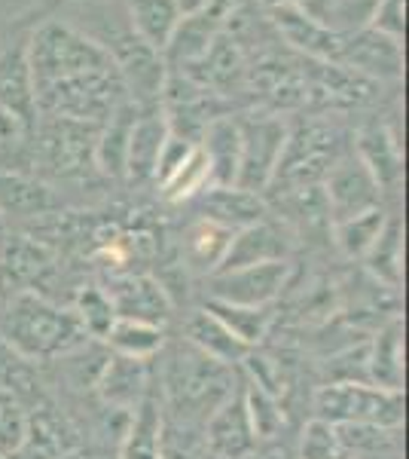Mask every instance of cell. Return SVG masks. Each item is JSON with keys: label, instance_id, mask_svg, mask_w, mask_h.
<instances>
[{"label": "cell", "instance_id": "35", "mask_svg": "<svg viewBox=\"0 0 409 459\" xmlns=\"http://www.w3.org/2000/svg\"><path fill=\"white\" fill-rule=\"evenodd\" d=\"M73 316H77L80 328L89 340H104L107 331L114 328L116 313H114V303H110L107 291L98 285H83L73 298Z\"/></svg>", "mask_w": 409, "mask_h": 459}, {"label": "cell", "instance_id": "4", "mask_svg": "<svg viewBox=\"0 0 409 459\" xmlns=\"http://www.w3.org/2000/svg\"><path fill=\"white\" fill-rule=\"evenodd\" d=\"M311 407L318 420L333 426H370L391 432L404 426V392L373 383H324Z\"/></svg>", "mask_w": 409, "mask_h": 459}, {"label": "cell", "instance_id": "1", "mask_svg": "<svg viewBox=\"0 0 409 459\" xmlns=\"http://www.w3.org/2000/svg\"><path fill=\"white\" fill-rule=\"evenodd\" d=\"M0 340L25 361H49L86 346L71 309L55 307L40 291H19L0 303Z\"/></svg>", "mask_w": 409, "mask_h": 459}, {"label": "cell", "instance_id": "2", "mask_svg": "<svg viewBox=\"0 0 409 459\" xmlns=\"http://www.w3.org/2000/svg\"><path fill=\"white\" fill-rule=\"evenodd\" d=\"M28 62H31L34 92L58 80H71L89 71L110 68L114 58L98 40H92L80 25L58 16L37 22L28 37Z\"/></svg>", "mask_w": 409, "mask_h": 459}, {"label": "cell", "instance_id": "43", "mask_svg": "<svg viewBox=\"0 0 409 459\" xmlns=\"http://www.w3.org/2000/svg\"><path fill=\"white\" fill-rule=\"evenodd\" d=\"M0 230H4V221H0Z\"/></svg>", "mask_w": 409, "mask_h": 459}, {"label": "cell", "instance_id": "13", "mask_svg": "<svg viewBox=\"0 0 409 459\" xmlns=\"http://www.w3.org/2000/svg\"><path fill=\"white\" fill-rule=\"evenodd\" d=\"M28 28H13V37L0 47V108H10L37 123L34 77L28 62Z\"/></svg>", "mask_w": 409, "mask_h": 459}, {"label": "cell", "instance_id": "6", "mask_svg": "<svg viewBox=\"0 0 409 459\" xmlns=\"http://www.w3.org/2000/svg\"><path fill=\"white\" fill-rule=\"evenodd\" d=\"M324 205L330 224L354 214H363L382 205V190L367 172V166L358 160L354 151H345L342 157L327 169L324 175Z\"/></svg>", "mask_w": 409, "mask_h": 459}, {"label": "cell", "instance_id": "31", "mask_svg": "<svg viewBox=\"0 0 409 459\" xmlns=\"http://www.w3.org/2000/svg\"><path fill=\"white\" fill-rule=\"evenodd\" d=\"M367 270L373 273L376 282L385 288H400V273H404V227L397 214H388L382 233L373 242V248L363 257Z\"/></svg>", "mask_w": 409, "mask_h": 459}, {"label": "cell", "instance_id": "42", "mask_svg": "<svg viewBox=\"0 0 409 459\" xmlns=\"http://www.w3.org/2000/svg\"><path fill=\"white\" fill-rule=\"evenodd\" d=\"M0 459H10V456H4V454H0Z\"/></svg>", "mask_w": 409, "mask_h": 459}, {"label": "cell", "instance_id": "36", "mask_svg": "<svg viewBox=\"0 0 409 459\" xmlns=\"http://www.w3.org/2000/svg\"><path fill=\"white\" fill-rule=\"evenodd\" d=\"M296 459H348V450H345V441H342L339 426L311 417L300 432Z\"/></svg>", "mask_w": 409, "mask_h": 459}, {"label": "cell", "instance_id": "21", "mask_svg": "<svg viewBox=\"0 0 409 459\" xmlns=\"http://www.w3.org/2000/svg\"><path fill=\"white\" fill-rule=\"evenodd\" d=\"M183 343H190L196 352H202L205 359L217 361V365L229 368V365H242L244 355L251 350L242 343V340L233 337V331L214 318L208 309H196L187 322H183Z\"/></svg>", "mask_w": 409, "mask_h": 459}, {"label": "cell", "instance_id": "27", "mask_svg": "<svg viewBox=\"0 0 409 459\" xmlns=\"http://www.w3.org/2000/svg\"><path fill=\"white\" fill-rule=\"evenodd\" d=\"M37 166V123L0 108V172H28Z\"/></svg>", "mask_w": 409, "mask_h": 459}, {"label": "cell", "instance_id": "44", "mask_svg": "<svg viewBox=\"0 0 409 459\" xmlns=\"http://www.w3.org/2000/svg\"><path fill=\"white\" fill-rule=\"evenodd\" d=\"M348 459H358V456H348Z\"/></svg>", "mask_w": 409, "mask_h": 459}, {"label": "cell", "instance_id": "20", "mask_svg": "<svg viewBox=\"0 0 409 459\" xmlns=\"http://www.w3.org/2000/svg\"><path fill=\"white\" fill-rule=\"evenodd\" d=\"M208 172H211V187H235V175H239V153H242V135L239 120L233 117H217L202 129L199 138Z\"/></svg>", "mask_w": 409, "mask_h": 459}, {"label": "cell", "instance_id": "12", "mask_svg": "<svg viewBox=\"0 0 409 459\" xmlns=\"http://www.w3.org/2000/svg\"><path fill=\"white\" fill-rule=\"evenodd\" d=\"M290 251H294V242H290L287 230L272 221L266 214L257 224L235 230L233 242L226 248V257L217 266V273L226 270H242V266H257V264H275V261H290Z\"/></svg>", "mask_w": 409, "mask_h": 459}, {"label": "cell", "instance_id": "15", "mask_svg": "<svg viewBox=\"0 0 409 459\" xmlns=\"http://www.w3.org/2000/svg\"><path fill=\"white\" fill-rule=\"evenodd\" d=\"M358 153V160L367 166V172L373 175L379 190L385 194H397L400 175H404V153H400L397 135L388 129V123L370 120L358 129V142L352 147Z\"/></svg>", "mask_w": 409, "mask_h": 459}, {"label": "cell", "instance_id": "9", "mask_svg": "<svg viewBox=\"0 0 409 459\" xmlns=\"http://www.w3.org/2000/svg\"><path fill=\"white\" fill-rule=\"evenodd\" d=\"M104 291H107L110 303H114L116 318H135V322H150L166 328L171 313H175V303H171L168 291L153 276H141V273L114 276Z\"/></svg>", "mask_w": 409, "mask_h": 459}, {"label": "cell", "instance_id": "11", "mask_svg": "<svg viewBox=\"0 0 409 459\" xmlns=\"http://www.w3.org/2000/svg\"><path fill=\"white\" fill-rule=\"evenodd\" d=\"M52 266V251L31 236L0 239V303L19 291H37V282Z\"/></svg>", "mask_w": 409, "mask_h": 459}, {"label": "cell", "instance_id": "39", "mask_svg": "<svg viewBox=\"0 0 409 459\" xmlns=\"http://www.w3.org/2000/svg\"><path fill=\"white\" fill-rule=\"evenodd\" d=\"M177 13H181V19H190V16H202L208 13V6H211V0H175Z\"/></svg>", "mask_w": 409, "mask_h": 459}, {"label": "cell", "instance_id": "22", "mask_svg": "<svg viewBox=\"0 0 409 459\" xmlns=\"http://www.w3.org/2000/svg\"><path fill=\"white\" fill-rule=\"evenodd\" d=\"M233 242V230L211 224L205 218H196L192 224L183 230L181 236V261L183 270L196 273V276H214L217 266L226 257V248Z\"/></svg>", "mask_w": 409, "mask_h": 459}, {"label": "cell", "instance_id": "14", "mask_svg": "<svg viewBox=\"0 0 409 459\" xmlns=\"http://www.w3.org/2000/svg\"><path fill=\"white\" fill-rule=\"evenodd\" d=\"M62 205L55 184L28 172H0V221H37L62 212Z\"/></svg>", "mask_w": 409, "mask_h": 459}, {"label": "cell", "instance_id": "19", "mask_svg": "<svg viewBox=\"0 0 409 459\" xmlns=\"http://www.w3.org/2000/svg\"><path fill=\"white\" fill-rule=\"evenodd\" d=\"M196 218H205L211 224H220L226 230H244L257 221H263L269 209H266L263 196L248 194L242 187H205L196 199H190Z\"/></svg>", "mask_w": 409, "mask_h": 459}, {"label": "cell", "instance_id": "41", "mask_svg": "<svg viewBox=\"0 0 409 459\" xmlns=\"http://www.w3.org/2000/svg\"><path fill=\"white\" fill-rule=\"evenodd\" d=\"M266 459H287L285 454H281V450H272V454L269 456H266Z\"/></svg>", "mask_w": 409, "mask_h": 459}, {"label": "cell", "instance_id": "8", "mask_svg": "<svg viewBox=\"0 0 409 459\" xmlns=\"http://www.w3.org/2000/svg\"><path fill=\"white\" fill-rule=\"evenodd\" d=\"M337 65L373 80H400L404 74V43L373 31V28H358L352 34H342Z\"/></svg>", "mask_w": 409, "mask_h": 459}, {"label": "cell", "instance_id": "7", "mask_svg": "<svg viewBox=\"0 0 409 459\" xmlns=\"http://www.w3.org/2000/svg\"><path fill=\"white\" fill-rule=\"evenodd\" d=\"M294 266L290 261L242 266L208 276V298L223 303H242V307H272L278 294L285 291Z\"/></svg>", "mask_w": 409, "mask_h": 459}, {"label": "cell", "instance_id": "38", "mask_svg": "<svg viewBox=\"0 0 409 459\" xmlns=\"http://www.w3.org/2000/svg\"><path fill=\"white\" fill-rule=\"evenodd\" d=\"M373 31L391 37V40L404 43V31H406V0H376V10L370 16V25Z\"/></svg>", "mask_w": 409, "mask_h": 459}, {"label": "cell", "instance_id": "34", "mask_svg": "<svg viewBox=\"0 0 409 459\" xmlns=\"http://www.w3.org/2000/svg\"><path fill=\"white\" fill-rule=\"evenodd\" d=\"M242 398H244V411H248V423L251 432H254V441H272L281 435L285 429V411H281V402L275 395H269L266 389H260L257 383L244 380L242 386Z\"/></svg>", "mask_w": 409, "mask_h": 459}, {"label": "cell", "instance_id": "37", "mask_svg": "<svg viewBox=\"0 0 409 459\" xmlns=\"http://www.w3.org/2000/svg\"><path fill=\"white\" fill-rule=\"evenodd\" d=\"M28 420L31 417L25 413L19 398L0 386V454L4 456H13L25 444Z\"/></svg>", "mask_w": 409, "mask_h": 459}, {"label": "cell", "instance_id": "24", "mask_svg": "<svg viewBox=\"0 0 409 459\" xmlns=\"http://www.w3.org/2000/svg\"><path fill=\"white\" fill-rule=\"evenodd\" d=\"M120 459H166V423H162V407L153 395H147L125 426Z\"/></svg>", "mask_w": 409, "mask_h": 459}, {"label": "cell", "instance_id": "23", "mask_svg": "<svg viewBox=\"0 0 409 459\" xmlns=\"http://www.w3.org/2000/svg\"><path fill=\"white\" fill-rule=\"evenodd\" d=\"M367 380L373 386L404 392V322L397 316L367 343Z\"/></svg>", "mask_w": 409, "mask_h": 459}, {"label": "cell", "instance_id": "17", "mask_svg": "<svg viewBox=\"0 0 409 459\" xmlns=\"http://www.w3.org/2000/svg\"><path fill=\"white\" fill-rule=\"evenodd\" d=\"M269 16H272V25L278 28V34L285 37L290 47H296L309 58H318V62L337 65L342 34L324 28L321 22H315L306 10H300V6H294V4L269 6Z\"/></svg>", "mask_w": 409, "mask_h": 459}, {"label": "cell", "instance_id": "30", "mask_svg": "<svg viewBox=\"0 0 409 459\" xmlns=\"http://www.w3.org/2000/svg\"><path fill=\"white\" fill-rule=\"evenodd\" d=\"M104 343L110 346L114 355L150 361L153 355H159L162 346H166V328L150 325V322H135V318H116L114 328L104 337Z\"/></svg>", "mask_w": 409, "mask_h": 459}, {"label": "cell", "instance_id": "16", "mask_svg": "<svg viewBox=\"0 0 409 459\" xmlns=\"http://www.w3.org/2000/svg\"><path fill=\"white\" fill-rule=\"evenodd\" d=\"M168 132L171 129H168V120H166V114H162V108L138 110L135 123H132V132H129L123 181H129L132 187L153 184L156 160H159V151H162V144H166Z\"/></svg>", "mask_w": 409, "mask_h": 459}, {"label": "cell", "instance_id": "32", "mask_svg": "<svg viewBox=\"0 0 409 459\" xmlns=\"http://www.w3.org/2000/svg\"><path fill=\"white\" fill-rule=\"evenodd\" d=\"M385 221H388L385 205L370 209L363 214H354V218L337 221V224H330L333 242H337V248L348 257V261H363L367 251L373 248V242L379 239V233H382Z\"/></svg>", "mask_w": 409, "mask_h": 459}, {"label": "cell", "instance_id": "25", "mask_svg": "<svg viewBox=\"0 0 409 459\" xmlns=\"http://www.w3.org/2000/svg\"><path fill=\"white\" fill-rule=\"evenodd\" d=\"M220 34V19L211 16V13H202V16H190V19H181L171 34L168 47L162 49V62L166 68H181V71H190L192 65L202 58L211 43L217 40Z\"/></svg>", "mask_w": 409, "mask_h": 459}, {"label": "cell", "instance_id": "18", "mask_svg": "<svg viewBox=\"0 0 409 459\" xmlns=\"http://www.w3.org/2000/svg\"><path fill=\"white\" fill-rule=\"evenodd\" d=\"M95 389H98L104 404L132 413L147 395H150V371H147V361L125 359V355L110 352L107 359H104L98 377H95Z\"/></svg>", "mask_w": 409, "mask_h": 459}, {"label": "cell", "instance_id": "33", "mask_svg": "<svg viewBox=\"0 0 409 459\" xmlns=\"http://www.w3.org/2000/svg\"><path fill=\"white\" fill-rule=\"evenodd\" d=\"M205 187H211V172H208V160L202 153V147H192L190 157L181 162V166L171 172L166 181L156 184L159 196L166 199L168 205H183L190 199H196Z\"/></svg>", "mask_w": 409, "mask_h": 459}, {"label": "cell", "instance_id": "29", "mask_svg": "<svg viewBox=\"0 0 409 459\" xmlns=\"http://www.w3.org/2000/svg\"><path fill=\"white\" fill-rule=\"evenodd\" d=\"M205 309L214 318H220L235 340H242L248 350H257L260 343L269 334L275 316L272 307H242V303H223V300H205Z\"/></svg>", "mask_w": 409, "mask_h": 459}, {"label": "cell", "instance_id": "5", "mask_svg": "<svg viewBox=\"0 0 409 459\" xmlns=\"http://www.w3.org/2000/svg\"><path fill=\"white\" fill-rule=\"evenodd\" d=\"M290 126L281 117L272 114H251L239 120L242 135V153H239V175H235V187L248 190V194L263 196L272 187L275 169L281 162L287 144Z\"/></svg>", "mask_w": 409, "mask_h": 459}, {"label": "cell", "instance_id": "28", "mask_svg": "<svg viewBox=\"0 0 409 459\" xmlns=\"http://www.w3.org/2000/svg\"><path fill=\"white\" fill-rule=\"evenodd\" d=\"M125 16H129L132 31L159 56L168 47L177 22H181L175 0H129L125 4Z\"/></svg>", "mask_w": 409, "mask_h": 459}, {"label": "cell", "instance_id": "26", "mask_svg": "<svg viewBox=\"0 0 409 459\" xmlns=\"http://www.w3.org/2000/svg\"><path fill=\"white\" fill-rule=\"evenodd\" d=\"M138 110L132 101H125L110 114V120L101 126L98 142H95V169H98L101 178H110V181H123L125 172V151H129V132L132 123H135Z\"/></svg>", "mask_w": 409, "mask_h": 459}, {"label": "cell", "instance_id": "40", "mask_svg": "<svg viewBox=\"0 0 409 459\" xmlns=\"http://www.w3.org/2000/svg\"><path fill=\"white\" fill-rule=\"evenodd\" d=\"M55 459H89V456L83 454V450H62Z\"/></svg>", "mask_w": 409, "mask_h": 459}, {"label": "cell", "instance_id": "3", "mask_svg": "<svg viewBox=\"0 0 409 459\" xmlns=\"http://www.w3.org/2000/svg\"><path fill=\"white\" fill-rule=\"evenodd\" d=\"M98 123L71 120V117H37V166L34 175L43 181H83L98 175L95 142Z\"/></svg>", "mask_w": 409, "mask_h": 459}, {"label": "cell", "instance_id": "10", "mask_svg": "<svg viewBox=\"0 0 409 459\" xmlns=\"http://www.w3.org/2000/svg\"><path fill=\"white\" fill-rule=\"evenodd\" d=\"M257 441L248 423L242 389H233L205 420V454L214 459H251Z\"/></svg>", "mask_w": 409, "mask_h": 459}]
</instances>
